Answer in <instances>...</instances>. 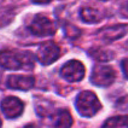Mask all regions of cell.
Here are the masks:
<instances>
[{
    "instance_id": "cell-20",
    "label": "cell",
    "mask_w": 128,
    "mask_h": 128,
    "mask_svg": "<svg viewBox=\"0 0 128 128\" xmlns=\"http://www.w3.org/2000/svg\"><path fill=\"white\" fill-rule=\"evenodd\" d=\"M102 1H108V0H102Z\"/></svg>"
},
{
    "instance_id": "cell-9",
    "label": "cell",
    "mask_w": 128,
    "mask_h": 128,
    "mask_svg": "<svg viewBox=\"0 0 128 128\" xmlns=\"http://www.w3.org/2000/svg\"><path fill=\"white\" fill-rule=\"evenodd\" d=\"M35 78L33 76H24V75H11L7 78V87L11 90H20V91H28L34 87Z\"/></svg>"
},
{
    "instance_id": "cell-8",
    "label": "cell",
    "mask_w": 128,
    "mask_h": 128,
    "mask_svg": "<svg viewBox=\"0 0 128 128\" xmlns=\"http://www.w3.org/2000/svg\"><path fill=\"white\" fill-rule=\"evenodd\" d=\"M47 117L50 118L51 127L53 128H70L72 124V117L65 109H58L57 111L51 112Z\"/></svg>"
},
{
    "instance_id": "cell-14",
    "label": "cell",
    "mask_w": 128,
    "mask_h": 128,
    "mask_svg": "<svg viewBox=\"0 0 128 128\" xmlns=\"http://www.w3.org/2000/svg\"><path fill=\"white\" fill-rule=\"evenodd\" d=\"M64 32H65V35L68 36L69 39H71V40L78 39V36H80V34H81L80 29L76 28V27L72 26V24H66V26L64 27Z\"/></svg>"
},
{
    "instance_id": "cell-2",
    "label": "cell",
    "mask_w": 128,
    "mask_h": 128,
    "mask_svg": "<svg viewBox=\"0 0 128 128\" xmlns=\"http://www.w3.org/2000/svg\"><path fill=\"white\" fill-rule=\"evenodd\" d=\"M78 112L82 117H93L102 109L98 97L91 91H84L78 93L75 100Z\"/></svg>"
},
{
    "instance_id": "cell-16",
    "label": "cell",
    "mask_w": 128,
    "mask_h": 128,
    "mask_svg": "<svg viewBox=\"0 0 128 128\" xmlns=\"http://www.w3.org/2000/svg\"><path fill=\"white\" fill-rule=\"evenodd\" d=\"M34 4H40V5H44V4H48L51 2V0H30Z\"/></svg>"
},
{
    "instance_id": "cell-15",
    "label": "cell",
    "mask_w": 128,
    "mask_h": 128,
    "mask_svg": "<svg viewBox=\"0 0 128 128\" xmlns=\"http://www.w3.org/2000/svg\"><path fill=\"white\" fill-rule=\"evenodd\" d=\"M121 68H122V71H123L126 78H128V59H123V60H122Z\"/></svg>"
},
{
    "instance_id": "cell-10",
    "label": "cell",
    "mask_w": 128,
    "mask_h": 128,
    "mask_svg": "<svg viewBox=\"0 0 128 128\" xmlns=\"http://www.w3.org/2000/svg\"><path fill=\"white\" fill-rule=\"evenodd\" d=\"M126 33H127V27L123 24H117V26H111L102 29L98 33V36L104 41H115L123 38Z\"/></svg>"
},
{
    "instance_id": "cell-21",
    "label": "cell",
    "mask_w": 128,
    "mask_h": 128,
    "mask_svg": "<svg viewBox=\"0 0 128 128\" xmlns=\"http://www.w3.org/2000/svg\"><path fill=\"white\" fill-rule=\"evenodd\" d=\"M127 10H128V2H127Z\"/></svg>"
},
{
    "instance_id": "cell-3",
    "label": "cell",
    "mask_w": 128,
    "mask_h": 128,
    "mask_svg": "<svg viewBox=\"0 0 128 128\" xmlns=\"http://www.w3.org/2000/svg\"><path fill=\"white\" fill-rule=\"evenodd\" d=\"M116 71L109 65H97L94 66L91 74V82L98 87H108L112 85L116 80Z\"/></svg>"
},
{
    "instance_id": "cell-11",
    "label": "cell",
    "mask_w": 128,
    "mask_h": 128,
    "mask_svg": "<svg viewBox=\"0 0 128 128\" xmlns=\"http://www.w3.org/2000/svg\"><path fill=\"white\" fill-rule=\"evenodd\" d=\"M80 17L81 20L85 22V23H98L104 18V14L97 10V8H93V7H82L81 11H80Z\"/></svg>"
},
{
    "instance_id": "cell-1",
    "label": "cell",
    "mask_w": 128,
    "mask_h": 128,
    "mask_svg": "<svg viewBox=\"0 0 128 128\" xmlns=\"http://www.w3.org/2000/svg\"><path fill=\"white\" fill-rule=\"evenodd\" d=\"M0 66L8 70H29L34 68V56L23 51H4L0 53Z\"/></svg>"
},
{
    "instance_id": "cell-5",
    "label": "cell",
    "mask_w": 128,
    "mask_h": 128,
    "mask_svg": "<svg viewBox=\"0 0 128 128\" xmlns=\"http://www.w3.org/2000/svg\"><path fill=\"white\" fill-rule=\"evenodd\" d=\"M60 56V48L57 44L48 41L39 46L36 52V58L42 65H50L54 63Z\"/></svg>"
},
{
    "instance_id": "cell-7",
    "label": "cell",
    "mask_w": 128,
    "mask_h": 128,
    "mask_svg": "<svg viewBox=\"0 0 128 128\" xmlns=\"http://www.w3.org/2000/svg\"><path fill=\"white\" fill-rule=\"evenodd\" d=\"M24 110V104L16 97H6L1 102V111L7 118H16L21 116Z\"/></svg>"
},
{
    "instance_id": "cell-17",
    "label": "cell",
    "mask_w": 128,
    "mask_h": 128,
    "mask_svg": "<svg viewBox=\"0 0 128 128\" xmlns=\"http://www.w3.org/2000/svg\"><path fill=\"white\" fill-rule=\"evenodd\" d=\"M24 128H39V127L35 126V124H28V126H26Z\"/></svg>"
},
{
    "instance_id": "cell-18",
    "label": "cell",
    "mask_w": 128,
    "mask_h": 128,
    "mask_svg": "<svg viewBox=\"0 0 128 128\" xmlns=\"http://www.w3.org/2000/svg\"><path fill=\"white\" fill-rule=\"evenodd\" d=\"M126 47H127V50H128V42H127V44H126Z\"/></svg>"
},
{
    "instance_id": "cell-6",
    "label": "cell",
    "mask_w": 128,
    "mask_h": 128,
    "mask_svg": "<svg viewBox=\"0 0 128 128\" xmlns=\"http://www.w3.org/2000/svg\"><path fill=\"white\" fill-rule=\"evenodd\" d=\"M85 65L78 60H69L60 69V76L68 82H80L85 78Z\"/></svg>"
},
{
    "instance_id": "cell-13",
    "label": "cell",
    "mask_w": 128,
    "mask_h": 128,
    "mask_svg": "<svg viewBox=\"0 0 128 128\" xmlns=\"http://www.w3.org/2000/svg\"><path fill=\"white\" fill-rule=\"evenodd\" d=\"M102 128H128V116H114L108 118Z\"/></svg>"
},
{
    "instance_id": "cell-4",
    "label": "cell",
    "mask_w": 128,
    "mask_h": 128,
    "mask_svg": "<svg viewBox=\"0 0 128 128\" xmlns=\"http://www.w3.org/2000/svg\"><path fill=\"white\" fill-rule=\"evenodd\" d=\"M29 32L35 36H51L56 33V26L48 17L36 14L28 26Z\"/></svg>"
},
{
    "instance_id": "cell-12",
    "label": "cell",
    "mask_w": 128,
    "mask_h": 128,
    "mask_svg": "<svg viewBox=\"0 0 128 128\" xmlns=\"http://www.w3.org/2000/svg\"><path fill=\"white\" fill-rule=\"evenodd\" d=\"M88 54L94 59V60H98V62H109V60H112L115 57V53L111 50H108V48H92V50L88 51Z\"/></svg>"
},
{
    "instance_id": "cell-19",
    "label": "cell",
    "mask_w": 128,
    "mask_h": 128,
    "mask_svg": "<svg viewBox=\"0 0 128 128\" xmlns=\"http://www.w3.org/2000/svg\"><path fill=\"white\" fill-rule=\"evenodd\" d=\"M0 127H1V120H0Z\"/></svg>"
}]
</instances>
